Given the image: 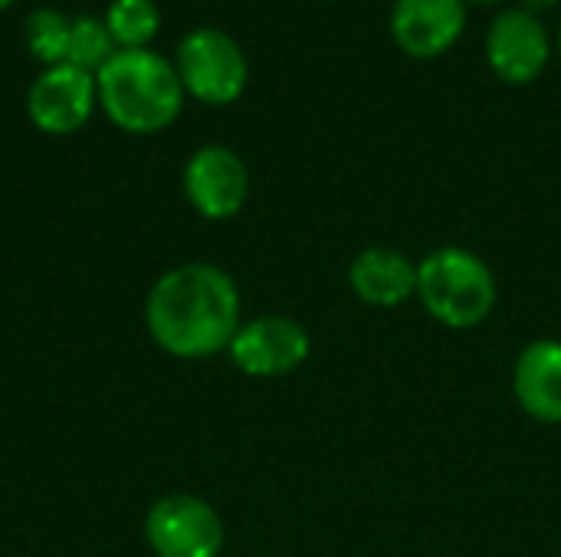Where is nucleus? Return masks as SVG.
I'll return each mask as SVG.
<instances>
[{
    "mask_svg": "<svg viewBox=\"0 0 561 557\" xmlns=\"http://www.w3.org/2000/svg\"><path fill=\"white\" fill-rule=\"evenodd\" d=\"M243 325V302L233 276L214 263L164 269L145 299L151 341L181 361H204L230 348Z\"/></svg>",
    "mask_w": 561,
    "mask_h": 557,
    "instance_id": "f257e3e1",
    "label": "nucleus"
},
{
    "mask_svg": "<svg viewBox=\"0 0 561 557\" xmlns=\"http://www.w3.org/2000/svg\"><path fill=\"white\" fill-rule=\"evenodd\" d=\"M95 89L105 118L128 135L164 131L178 121L187 95L174 62L151 49H115L95 72Z\"/></svg>",
    "mask_w": 561,
    "mask_h": 557,
    "instance_id": "f03ea898",
    "label": "nucleus"
},
{
    "mask_svg": "<svg viewBox=\"0 0 561 557\" xmlns=\"http://www.w3.org/2000/svg\"><path fill=\"white\" fill-rule=\"evenodd\" d=\"M424 312L454 332L480 328L500 299L496 276L483 256L463 246H440L417 263V295Z\"/></svg>",
    "mask_w": 561,
    "mask_h": 557,
    "instance_id": "7ed1b4c3",
    "label": "nucleus"
},
{
    "mask_svg": "<svg viewBox=\"0 0 561 557\" xmlns=\"http://www.w3.org/2000/svg\"><path fill=\"white\" fill-rule=\"evenodd\" d=\"M174 69L191 98L204 105H230L250 82V62L240 43L214 26L191 30L174 56Z\"/></svg>",
    "mask_w": 561,
    "mask_h": 557,
    "instance_id": "20e7f679",
    "label": "nucleus"
},
{
    "mask_svg": "<svg viewBox=\"0 0 561 557\" xmlns=\"http://www.w3.org/2000/svg\"><path fill=\"white\" fill-rule=\"evenodd\" d=\"M145 542L154 557H220L227 529L207 499L168 492L145 515Z\"/></svg>",
    "mask_w": 561,
    "mask_h": 557,
    "instance_id": "39448f33",
    "label": "nucleus"
},
{
    "mask_svg": "<svg viewBox=\"0 0 561 557\" xmlns=\"http://www.w3.org/2000/svg\"><path fill=\"white\" fill-rule=\"evenodd\" d=\"M227 355L240 374L273 381L296 374L309 361L312 338L289 315H256L237 328Z\"/></svg>",
    "mask_w": 561,
    "mask_h": 557,
    "instance_id": "423d86ee",
    "label": "nucleus"
},
{
    "mask_svg": "<svg viewBox=\"0 0 561 557\" xmlns=\"http://www.w3.org/2000/svg\"><path fill=\"white\" fill-rule=\"evenodd\" d=\"M184 197L204 220H233L250 197V167L227 144L197 148L181 174Z\"/></svg>",
    "mask_w": 561,
    "mask_h": 557,
    "instance_id": "0eeeda50",
    "label": "nucleus"
},
{
    "mask_svg": "<svg viewBox=\"0 0 561 557\" xmlns=\"http://www.w3.org/2000/svg\"><path fill=\"white\" fill-rule=\"evenodd\" d=\"M95 105H99L95 76L69 62L46 66L26 92V115L43 135L79 131L92 118Z\"/></svg>",
    "mask_w": 561,
    "mask_h": 557,
    "instance_id": "6e6552de",
    "label": "nucleus"
},
{
    "mask_svg": "<svg viewBox=\"0 0 561 557\" xmlns=\"http://www.w3.org/2000/svg\"><path fill=\"white\" fill-rule=\"evenodd\" d=\"M552 56L549 33L536 13L526 7L503 10L490 30H486V62L496 72V79L510 85H529L536 82Z\"/></svg>",
    "mask_w": 561,
    "mask_h": 557,
    "instance_id": "1a4fd4ad",
    "label": "nucleus"
},
{
    "mask_svg": "<svg viewBox=\"0 0 561 557\" xmlns=\"http://www.w3.org/2000/svg\"><path fill=\"white\" fill-rule=\"evenodd\" d=\"M467 30V0H394L391 36L414 59L444 56Z\"/></svg>",
    "mask_w": 561,
    "mask_h": 557,
    "instance_id": "9d476101",
    "label": "nucleus"
},
{
    "mask_svg": "<svg viewBox=\"0 0 561 557\" xmlns=\"http://www.w3.org/2000/svg\"><path fill=\"white\" fill-rule=\"evenodd\" d=\"M513 394L536 423H561V338H536L519 351Z\"/></svg>",
    "mask_w": 561,
    "mask_h": 557,
    "instance_id": "9b49d317",
    "label": "nucleus"
},
{
    "mask_svg": "<svg viewBox=\"0 0 561 557\" xmlns=\"http://www.w3.org/2000/svg\"><path fill=\"white\" fill-rule=\"evenodd\" d=\"M348 286L371 309H398L417 295V263L394 246H368L352 259Z\"/></svg>",
    "mask_w": 561,
    "mask_h": 557,
    "instance_id": "f8f14e48",
    "label": "nucleus"
},
{
    "mask_svg": "<svg viewBox=\"0 0 561 557\" xmlns=\"http://www.w3.org/2000/svg\"><path fill=\"white\" fill-rule=\"evenodd\" d=\"M102 20L115 49H148L161 26L154 0H112Z\"/></svg>",
    "mask_w": 561,
    "mask_h": 557,
    "instance_id": "ddd939ff",
    "label": "nucleus"
},
{
    "mask_svg": "<svg viewBox=\"0 0 561 557\" xmlns=\"http://www.w3.org/2000/svg\"><path fill=\"white\" fill-rule=\"evenodd\" d=\"M69 33H72V20L59 10H33L26 16V26H23V39H26V49L33 53V59H39L43 66H59L66 62V53H69Z\"/></svg>",
    "mask_w": 561,
    "mask_h": 557,
    "instance_id": "4468645a",
    "label": "nucleus"
},
{
    "mask_svg": "<svg viewBox=\"0 0 561 557\" xmlns=\"http://www.w3.org/2000/svg\"><path fill=\"white\" fill-rule=\"evenodd\" d=\"M112 56H115V43H112V36H108V30H105V20H99V16H92V13L76 16V20H72V33H69L66 62L95 76Z\"/></svg>",
    "mask_w": 561,
    "mask_h": 557,
    "instance_id": "2eb2a0df",
    "label": "nucleus"
},
{
    "mask_svg": "<svg viewBox=\"0 0 561 557\" xmlns=\"http://www.w3.org/2000/svg\"><path fill=\"white\" fill-rule=\"evenodd\" d=\"M467 3H473V7H493V3H500V0H467Z\"/></svg>",
    "mask_w": 561,
    "mask_h": 557,
    "instance_id": "dca6fc26",
    "label": "nucleus"
},
{
    "mask_svg": "<svg viewBox=\"0 0 561 557\" xmlns=\"http://www.w3.org/2000/svg\"><path fill=\"white\" fill-rule=\"evenodd\" d=\"M10 3H16V0H0V10H7Z\"/></svg>",
    "mask_w": 561,
    "mask_h": 557,
    "instance_id": "f3484780",
    "label": "nucleus"
},
{
    "mask_svg": "<svg viewBox=\"0 0 561 557\" xmlns=\"http://www.w3.org/2000/svg\"><path fill=\"white\" fill-rule=\"evenodd\" d=\"M559 53H561V26H559Z\"/></svg>",
    "mask_w": 561,
    "mask_h": 557,
    "instance_id": "a211bd4d",
    "label": "nucleus"
}]
</instances>
